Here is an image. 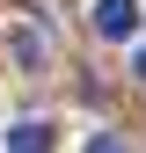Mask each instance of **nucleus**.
<instances>
[{
  "label": "nucleus",
  "instance_id": "4",
  "mask_svg": "<svg viewBox=\"0 0 146 153\" xmlns=\"http://www.w3.org/2000/svg\"><path fill=\"white\" fill-rule=\"evenodd\" d=\"M88 153H132V146H124V139H110V131H102V139H88Z\"/></svg>",
  "mask_w": 146,
  "mask_h": 153
},
{
  "label": "nucleus",
  "instance_id": "2",
  "mask_svg": "<svg viewBox=\"0 0 146 153\" xmlns=\"http://www.w3.org/2000/svg\"><path fill=\"white\" fill-rule=\"evenodd\" d=\"M51 139H59V131H51L44 117H22V124L7 131V153H51Z\"/></svg>",
  "mask_w": 146,
  "mask_h": 153
},
{
  "label": "nucleus",
  "instance_id": "1",
  "mask_svg": "<svg viewBox=\"0 0 146 153\" xmlns=\"http://www.w3.org/2000/svg\"><path fill=\"white\" fill-rule=\"evenodd\" d=\"M88 22H95V36H110V44H132L139 36V0H95Z\"/></svg>",
  "mask_w": 146,
  "mask_h": 153
},
{
  "label": "nucleus",
  "instance_id": "3",
  "mask_svg": "<svg viewBox=\"0 0 146 153\" xmlns=\"http://www.w3.org/2000/svg\"><path fill=\"white\" fill-rule=\"evenodd\" d=\"M15 59H22V66H36V59H44V36H29V29H22V36H15Z\"/></svg>",
  "mask_w": 146,
  "mask_h": 153
},
{
  "label": "nucleus",
  "instance_id": "5",
  "mask_svg": "<svg viewBox=\"0 0 146 153\" xmlns=\"http://www.w3.org/2000/svg\"><path fill=\"white\" fill-rule=\"evenodd\" d=\"M132 73H139V88H146V44H139V51H132Z\"/></svg>",
  "mask_w": 146,
  "mask_h": 153
}]
</instances>
